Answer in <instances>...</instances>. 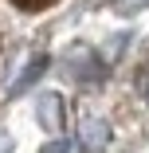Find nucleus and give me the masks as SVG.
Wrapping results in <instances>:
<instances>
[{"label": "nucleus", "mask_w": 149, "mask_h": 153, "mask_svg": "<svg viewBox=\"0 0 149 153\" xmlns=\"http://www.w3.org/2000/svg\"><path fill=\"white\" fill-rule=\"evenodd\" d=\"M114 141V130H110V122L106 118H82V126H79V145L86 153H106Z\"/></svg>", "instance_id": "nucleus-3"}, {"label": "nucleus", "mask_w": 149, "mask_h": 153, "mask_svg": "<svg viewBox=\"0 0 149 153\" xmlns=\"http://www.w3.org/2000/svg\"><path fill=\"white\" fill-rule=\"evenodd\" d=\"M43 71H47V55H32V59L20 67V75L8 82V94H27V90L43 79Z\"/></svg>", "instance_id": "nucleus-4"}, {"label": "nucleus", "mask_w": 149, "mask_h": 153, "mask_svg": "<svg viewBox=\"0 0 149 153\" xmlns=\"http://www.w3.org/2000/svg\"><path fill=\"white\" fill-rule=\"evenodd\" d=\"M39 153H75V145H71V141H63V137H55V141H47Z\"/></svg>", "instance_id": "nucleus-5"}, {"label": "nucleus", "mask_w": 149, "mask_h": 153, "mask_svg": "<svg viewBox=\"0 0 149 153\" xmlns=\"http://www.w3.org/2000/svg\"><path fill=\"white\" fill-rule=\"evenodd\" d=\"M137 90H141V98L149 102V63H145V71L137 75Z\"/></svg>", "instance_id": "nucleus-7"}, {"label": "nucleus", "mask_w": 149, "mask_h": 153, "mask_svg": "<svg viewBox=\"0 0 149 153\" xmlns=\"http://www.w3.org/2000/svg\"><path fill=\"white\" fill-rule=\"evenodd\" d=\"M63 75L75 82V86H98L106 79V67H102V59L90 51V47H71L63 55Z\"/></svg>", "instance_id": "nucleus-1"}, {"label": "nucleus", "mask_w": 149, "mask_h": 153, "mask_svg": "<svg viewBox=\"0 0 149 153\" xmlns=\"http://www.w3.org/2000/svg\"><path fill=\"white\" fill-rule=\"evenodd\" d=\"M36 122H39L47 134H63V126H67V106H63V98H59L55 90H47V94L36 98Z\"/></svg>", "instance_id": "nucleus-2"}, {"label": "nucleus", "mask_w": 149, "mask_h": 153, "mask_svg": "<svg viewBox=\"0 0 149 153\" xmlns=\"http://www.w3.org/2000/svg\"><path fill=\"white\" fill-rule=\"evenodd\" d=\"M149 0H114V8L118 12H137V8H145Z\"/></svg>", "instance_id": "nucleus-6"}]
</instances>
